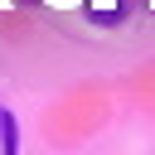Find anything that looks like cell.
<instances>
[{
  "label": "cell",
  "mask_w": 155,
  "mask_h": 155,
  "mask_svg": "<svg viewBox=\"0 0 155 155\" xmlns=\"http://www.w3.org/2000/svg\"><path fill=\"white\" fill-rule=\"evenodd\" d=\"M0 155H19V126H15L10 111L0 116Z\"/></svg>",
  "instance_id": "cell-1"
},
{
  "label": "cell",
  "mask_w": 155,
  "mask_h": 155,
  "mask_svg": "<svg viewBox=\"0 0 155 155\" xmlns=\"http://www.w3.org/2000/svg\"><path fill=\"white\" fill-rule=\"evenodd\" d=\"M0 116H5V111H0Z\"/></svg>",
  "instance_id": "cell-2"
}]
</instances>
